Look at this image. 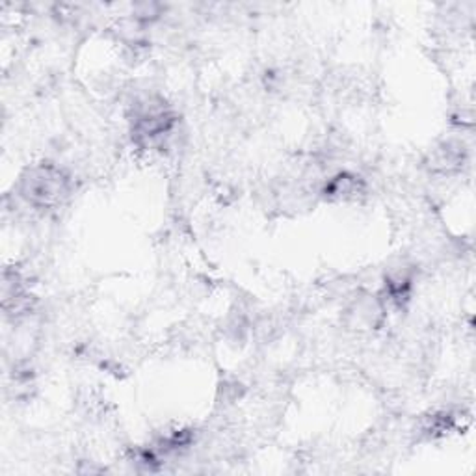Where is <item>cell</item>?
Returning a JSON list of instances; mask_svg holds the SVG:
<instances>
[{
	"mask_svg": "<svg viewBox=\"0 0 476 476\" xmlns=\"http://www.w3.org/2000/svg\"><path fill=\"white\" fill-rule=\"evenodd\" d=\"M69 192L68 177L52 166H39L23 179V196L36 206H55Z\"/></svg>",
	"mask_w": 476,
	"mask_h": 476,
	"instance_id": "obj_1",
	"label": "cell"
},
{
	"mask_svg": "<svg viewBox=\"0 0 476 476\" xmlns=\"http://www.w3.org/2000/svg\"><path fill=\"white\" fill-rule=\"evenodd\" d=\"M361 186H363L361 181H357L355 177H352V175H339L332 183H328L326 196L348 199V197H354L355 194H359Z\"/></svg>",
	"mask_w": 476,
	"mask_h": 476,
	"instance_id": "obj_2",
	"label": "cell"
}]
</instances>
